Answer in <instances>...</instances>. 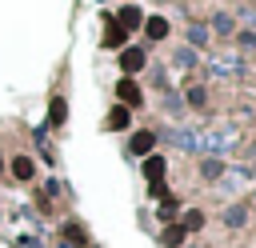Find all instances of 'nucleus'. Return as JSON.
Returning a JSON list of instances; mask_svg holds the SVG:
<instances>
[{
  "label": "nucleus",
  "mask_w": 256,
  "mask_h": 248,
  "mask_svg": "<svg viewBox=\"0 0 256 248\" xmlns=\"http://www.w3.org/2000/svg\"><path fill=\"white\" fill-rule=\"evenodd\" d=\"M144 32H148L152 40H164V36H168V20H164V16H148V20H144Z\"/></svg>",
  "instance_id": "0eeeda50"
},
{
  "label": "nucleus",
  "mask_w": 256,
  "mask_h": 248,
  "mask_svg": "<svg viewBox=\"0 0 256 248\" xmlns=\"http://www.w3.org/2000/svg\"><path fill=\"white\" fill-rule=\"evenodd\" d=\"M116 24H120L124 32H132V28H140V24H144V16H140V8H136V4H124V8L116 12Z\"/></svg>",
  "instance_id": "f03ea898"
},
{
  "label": "nucleus",
  "mask_w": 256,
  "mask_h": 248,
  "mask_svg": "<svg viewBox=\"0 0 256 248\" xmlns=\"http://www.w3.org/2000/svg\"><path fill=\"white\" fill-rule=\"evenodd\" d=\"M120 68L132 76V72H140L144 68V52L140 48H120Z\"/></svg>",
  "instance_id": "20e7f679"
},
{
  "label": "nucleus",
  "mask_w": 256,
  "mask_h": 248,
  "mask_svg": "<svg viewBox=\"0 0 256 248\" xmlns=\"http://www.w3.org/2000/svg\"><path fill=\"white\" fill-rule=\"evenodd\" d=\"M104 44H108V48H124V44H128V32H124L116 20H108V28H104Z\"/></svg>",
  "instance_id": "39448f33"
},
{
  "label": "nucleus",
  "mask_w": 256,
  "mask_h": 248,
  "mask_svg": "<svg viewBox=\"0 0 256 248\" xmlns=\"http://www.w3.org/2000/svg\"><path fill=\"white\" fill-rule=\"evenodd\" d=\"M184 236H188V232H184L180 224H168V228H164V244H168V248H176V244H184Z\"/></svg>",
  "instance_id": "9b49d317"
},
{
  "label": "nucleus",
  "mask_w": 256,
  "mask_h": 248,
  "mask_svg": "<svg viewBox=\"0 0 256 248\" xmlns=\"http://www.w3.org/2000/svg\"><path fill=\"white\" fill-rule=\"evenodd\" d=\"M64 116H68V104H64V96H56V100H52V112H48V120H52V124H64Z\"/></svg>",
  "instance_id": "f8f14e48"
},
{
  "label": "nucleus",
  "mask_w": 256,
  "mask_h": 248,
  "mask_svg": "<svg viewBox=\"0 0 256 248\" xmlns=\"http://www.w3.org/2000/svg\"><path fill=\"white\" fill-rule=\"evenodd\" d=\"M180 228H184V232H196V228H204V212H200V208L184 212V216H180Z\"/></svg>",
  "instance_id": "9d476101"
},
{
  "label": "nucleus",
  "mask_w": 256,
  "mask_h": 248,
  "mask_svg": "<svg viewBox=\"0 0 256 248\" xmlns=\"http://www.w3.org/2000/svg\"><path fill=\"white\" fill-rule=\"evenodd\" d=\"M32 172H36V164H32L28 156H16V160H12V176H16V180H32Z\"/></svg>",
  "instance_id": "1a4fd4ad"
},
{
  "label": "nucleus",
  "mask_w": 256,
  "mask_h": 248,
  "mask_svg": "<svg viewBox=\"0 0 256 248\" xmlns=\"http://www.w3.org/2000/svg\"><path fill=\"white\" fill-rule=\"evenodd\" d=\"M144 176H148L152 184H160V180H164V156H148V160H144Z\"/></svg>",
  "instance_id": "6e6552de"
},
{
  "label": "nucleus",
  "mask_w": 256,
  "mask_h": 248,
  "mask_svg": "<svg viewBox=\"0 0 256 248\" xmlns=\"http://www.w3.org/2000/svg\"><path fill=\"white\" fill-rule=\"evenodd\" d=\"M152 144H156V136H152V132H136V136L128 140V148H132L136 156H148V152H152Z\"/></svg>",
  "instance_id": "423d86ee"
},
{
  "label": "nucleus",
  "mask_w": 256,
  "mask_h": 248,
  "mask_svg": "<svg viewBox=\"0 0 256 248\" xmlns=\"http://www.w3.org/2000/svg\"><path fill=\"white\" fill-rule=\"evenodd\" d=\"M116 96H120V104H124V108H136V104H140V88H136V80H132V76H124V80L116 84Z\"/></svg>",
  "instance_id": "f257e3e1"
},
{
  "label": "nucleus",
  "mask_w": 256,
  "mask_h": 248,
  "mask_svg": "<svg viewBox=\"0 0 256 248\" xmlns=\"http://www.w3.org/2000/svg\"><path fill=\"white\" fill-rule=\"evenodd\" d=\"M128 120H132V108H124V104H120V108H112V112L104 116V128H108V132H124V128H128Z\"/></svg>",
  "instance_id": "7ed1b4c3"
}]
</instances>
